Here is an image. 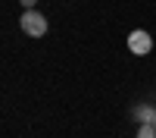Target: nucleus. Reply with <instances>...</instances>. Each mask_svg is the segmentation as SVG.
<instances>
[{
    "instance_id": "nucleus-2",
    "label": "nucleus",
    "mask_w": 156,
    "mask_h": 138,
    "mask_svg": "<svg viewBox=\"0 0 156 138\" xmlns=\"http://www.w3.org/2000/svg\"><path fill=\"white\" fill-rule=\"evenodd\" d=\"M128 50H131L134 57H147L150 50H153V38H150V32L134 28L131 35H128Z\"/></svg>"
},
{
    "instance_id": "nucleus-3",
    "label": "nucleus",
    "mask_w": 156,
    "mask_h": 138,
    "mask_svg": "<svg viewBox=\"0 0 156 138\" xmlns=\"http://www.w3.org/2000/svg\"><path fill=\"white\" fill-rule=\"evenodd\" d=\"M134 119H137V122H150V125H156V110L147 107V104H144V107H134Z\"/></svg>"
},
{
    "instance_id": "nucleus-5",
    "label": "nucleus",
    "mask_w": 156,
    "mask_h": 138,
    "mask_svg": "<svg viewBox=\"0 0 156 138\" xmlns=\"http://www.w3.org/2000/svg\"><path fill=\"white\" fill-rule=\"evenodd\" d=\"M34 3H37V0H22V6H25V9H31Z\"/></svg>"
},
{
    "instance_id": "nucleus-1",
    "label": "nucleus",
    "mask_w": 156,
    "mask_h": 138,
    "mask_svg": "<svg viewBox=\"0 0 156 138\" xmlns=\"http://www.w3.org/2000/svg\"><path fill=\"white\" fill-rule=\"evenodd\" d=\"M19 25H22V32L28 38H44L47 35V19H44V13H37V9H25Z\"/></svg>"
},
{
    "instance_id": "nucleus-4",
    "label": "nucleus",
    "mask_w": 156,
    "mask_h": 138,
    "mask_svg": "<svg viewBox=\"0 0 156 138\" xmlns=\"http://www.w3.org/2000/svg\"><path fill=\"white\" fill-rule=\"evenodd\" d=\"M134 138H156V125H150V122H140Z\"/></svg>"
}]
</instances>
